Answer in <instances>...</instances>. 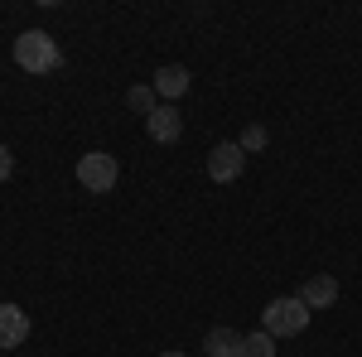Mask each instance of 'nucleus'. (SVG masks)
Here are the masks:
<instances>
[{"label":"nucleus","instance_id":"obj_1","mask_svg":"<svg viewBox=\"0 0 362 357\" xmlns=\"http://www.w3.org/2000/svg\"><path fill=\"white\" fill-rule=\"evenodd\" d=\"M309 314H314V309H309L300 295H280V300H271L266 309H261V329H266V333L280 343V338L305 333V329H309Z\"/></svg>","mask_w":362,"mask_h":357},{"label":"nucleus","instance_id":"obj_2","mask_svg":"<svg viewBox=\"0 0 362 357\" xmlns=\"http://www.w3.org/2000/svg\"><path fill=\"white\" fill-rule=\"evenodd\" d=\"M15 63L25 68V73H54L63 54H58V44L44 34V29H25L20 39H15Z\"/></svg>","mask_w":362,"mask_h":357},{"label":"nucleus","instance_id":"obj_3","mask_svg":"<svg viewBox=\"0 0 362 357\" xmlns=\"http://www.w3.org/2000/svg\"><path fill=\"white\" fill-rule=\"evenodd\" d=\"M116 179H121V165H116V155H107V150H92V155L78 160V184L87 193H112Z\"/></svg>","mask_w":362,"mask_h":357},{"label":"nucleus","instance_id":"obj_4","mask_svg":"<svg viewBox=\"0 0 362 357\" xmlns=\"http://www.w3.org/2000/svg\"><path fill=\"white\" fill-rule=\"evenodd\" d=\"M242 169H247V150H242L237 140H223V145L208 150V179H213V184H232Z\"/></svg>","mask_w":362,"mask_h":357},{"label":"nucleus","instance_id":"obj_5","mask_svg":"<svg viewBox=\"0 0 362 357\" xmlns=\"http://www.w3.org/2000/svg\"><path fill=\"white\" fill-rule=\"evenodd\" d=\"M145 131H150V140H155V145H174V140L184 136V116L169 107V102H160V111L145 121Z\"/></svg>","mask_w":362,"mask_h":357},{"label":"nucleus","instance_id":"obj_6","mask_svg":"<svg viewBox=\"0 0 362 357\" xmlns=\"http://www.w3.org/2000/svg\"><path fill=\"white\" fill-rule=\"evenodd\" d=\"M189 83H194V78H189V68H184V63H165V68H160V73H155V97H165L169 107H174V97H184V92H189Z\"/></svg>","mask_w":362,"mask_h":357},{"label":"nucleus","instance_id":"obj_7","mask_svg":"<svg viewBox=\"0 0 362 357\" xmlns=\"http://www.w3.org/2000/svg\"><path fill=\"white\" fill-rule=\"evenodd\" d=\"M29 338V314L20 304H0V348H20Z\"/></svg>","mask_w":362,"mask_h":357},{"label":"nucleus","instance_id":"obj_8","mask_svg":"<svg viewBox=\"0 0 362 357\" xmlns=\"http://www.w3.org/2000/svg\"><path fill=\"white\" fill-rule=\"evenodd\" d=\"M300 300L309 304V309H329V304H338V280L334 275H309L305 285H300Z\"/></svg>","mask_w":362,"mask_h":357},{"label":"nucleus","instance_id":"obj_9","mask_svg":"<svg viewBox=\"0 0 362 357\" xmlns=\"http://www.w3.org/2000/svg\"><path fill=\"white\" fill-rule=\"evenodd\" d=\"M203 348H208V357H247V333H237V329H208Z\"/></svg>","mask_w":362,"mask_h":357},{"label":"nucleus","instance_id":"obj_10","mask_svg":"<svg viewBox=\"0 0 362 357\" xmlns=\"http://www.w3.org/2000/svg\"><path fill=\"white\" fill-rule=\"evenodd\" d=\"M126 107L140 111V116L150 121V116L160 111V97H155V87H131V92H126Z\"/></svg>","mask_w":362,"mask_h":357},{"label":"nucleus","instance_id":"obj_11","mask_svg":"<svg viewBox=\"0 0 362 357\" xmlns=\"http://www.w3.org/2000/svg\"><path fill=\"white\" fill-rule=\"evenodd\" d=\"M247 357H276V338H271L266 329L247 333Z\"/></svg>","mask_w":362,"mask_h":357},{"label":"nucleus","instance_id":"obj_12","mask_svg":"<svg viewBox=\"0 0 362 357\" xmlns=\"http://www.w3.org/2000/svg\"><path fill=\"white\" fill-rule=\"evenodd\" d=\"M266 140H271V131H266V126H247V131H242V140H237V145H242V150H247V155H256V150H266Z\"/></svg>","mask_w":362,"mask_h":357},{"label":"nucleus","instance_id":"obj_13","mask_svg":"<svg viewBox=\"0 0 362 357\" xmlns=\"http://www.w3.org/2000/svg\"><path fill=\"white\" fill-rule=\"evenodd\" d=\"M10 174H15V155H10V150H5V145H0V184H5V179H10Z\"/></svg>","mask_w":362,"mask_h":357},{"label":"nucleus","instance_id":"obj_14","mask_svg":"<svg viewBox=\"0 0 362 357\" xmlns=\"http://www.w3.org/2000/svg\"><path fill=\"white\" fill-rule=\"evenodd\" d=\"M160 357H184V353H160Z\"/></svg>","mask_w":362,"mask_h":357}]
</instances>
